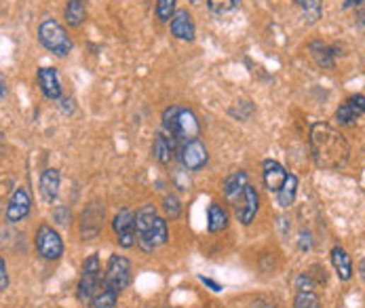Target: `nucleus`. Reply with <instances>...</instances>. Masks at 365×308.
Returning a JSON list of instances; mask_svg holds the SVG:
<instances>
[{
  "label": "nucleus",
  "mask_w": 365,
  "mask_h": 308,
  "mask_svg": "<svg viewBox=\"0 0 365 308\" xmlns=\"http://www.w3.org/2000/svg\"><path fill=\"white\" fill-rule=\"evenodd\" d=\"M311 156L319 169H340L349 162L351 146L347 138L328 123H315L311 127Z\"/></svg>",
  "instance_id": "obj_1"
},
{
  "label": "nucleus",
  "mask_w": 365,
  "mask_h": 308,
  "mask_svg": "<svg viewBox=\"0 0 365 308\" xmlns=\"http://www.w3.org/2000/svg\"><path fill=\"white\" fill-rule=\"evenodd\" d=\"M133 224H135V243L141 251L152 254L161 245L167 243L169 230L167 222L156 213L154 205H144L133 213Z\"/></svg>",
  "instance_id": "obj_2"
},
{
  "label": "nucleus",
  "mask_w": 365,
  "mask_h": 308,
  "mask_svg": "<svg viewBox=\"0 0 365 308\" xmlns=\"http://www.w3.org/2000/svg\"><path fill=\"white\" fill-rule=\"evenodd\" d=\"M163 131L169 134L178 144L199 140L201 136V123L197 114L182 106H169L163 112Z\"/></svg>",
  "instance_id": "obj_3"
},
{
  "label": "nucleus",
  "mask_w": 365,
  "mask_h": 308,
  "mask_svg": "<svg viewBox=\"0 0 365 308\" xmlns=\"http://www.w3.org/2000/svg\"><path fill=\"white\" fill-rule=\"evenodd\" d=\"M38 40H40V45L47 51H51L57 57H66L72 51V47H74L72 45V38L66 32V28L59 21H55V19H45L40 23V28H38Z\"/></svg>",
  "instance_id": "obj_4"
},
{
  "label": "nucleus",
  "mask_w": 365,
  "mask_h": 308,
  "mask_svg": "<svg viewBox=\"0 0 365 308\" xmlns=\"http://www.w3.org/2000/svg\"><path fill=\"white\" fill-rule=\"evenodd\" d=\"M104 285V277H102V266H100V258L98 256H89L83 264V273L79 279V290L76 296L83 304H91L93 296L100 292V288Z\"/></svg>",
  "instance_id": "obj_5"
},
{
  "label": "nucleus",
  "mask_w": 365,
  "mask_h": 308,
  "mask_svg": "<svg viewBox=\"0 0 365 308\" xmlns=\"http://www.w3.org/2000/svg\"><path fill=\"white\" fill-rule=\"evenodd\" d=\"M129 283H131V262L122 256H117V254L110 256L108 268L104 275V285L121 296V292L129 288Z\"/></svg>",
  "instance_id": "obj_6"
},
{
  "label": "nucleus",
  "mask_w": 365,
  "mask_h": 308,
  "mask_svg": "<svg viewBox=\"0 0 365 308\" xmlns=\"http://www.w3.org/2000/svg\"><path fill=\"white\" fill-rule=\"evenodd\" d=\"M36 249L45 260H59L64 254V241L57 235V230H53L51 226L42 224L36 230Z\"/></svg>",
  "instance_id": "obj_7"
},
{
  "label": "nucleus",
  "mask_w": 365,
  "mask_h": 308,
  "mask_svg": "<svg viewBox=\"0 0 365 308\" xmlns=\"http://www.w3.org/2000/svg\"><path fill=\"white\" fill-rule=\"evenodd\" d=\"M178 156L180 162L186 171H199L207 165L209 153L205 148V144L201 140H190V142H182L178 146Z\"/></svg>",
  "instance_id": "obj_8"
},
{
  "label": "nucleus",
  "mask_w": 365,
  "mask_h": 308,
  "mask_svg": "<svg viewBox=\"0 0 365 308\" xmlns=\"http://www.w3.org/2000/svg\"><path fill=\"white\" fill-rule=\"evenodd\" d=\"M104 218H106V209L100 201H93L91 205H87V209L81 215V237L85 241L95 239L102 232Z\"/></svg>",
  "instance_id": "obj_9"
},
{
  "label": "nucleus",
  "mask_w": 365,
  "mask_h": 308,
  "mask_svg": "<svg viewBox=\"0 0 365 308\" xmlns=\"http://www.w3.org/2000/svg\"><path fill=\"white\" fill-rule=\"evenodd\" d=\"M233 207H235V213H237V218H239V222L243 224V226H249L251 222H253V218H255V213H257V209H260V196H257V190L253 188V186H245L243 194L233 203Z\"/></svg>",
  "instance_id": "obj_10"
},
{
  "label": "nucleus",
  "mask_w": 365,
  "mask_h": 308,
  "mask_svg": "<svg viewBox=\"0 0 365 308\" xmlns=\"http://www.w3.org/2000/svg\"><path fill=\"white\" fill-rule=\"evenodd\" d=\"M112 228L117 232V239H119V245L129 249L135 245V224H133V211L131 209H121L117 215H115V222H112Z\"/></svg>",
  "instance_id": "obj_11"
},
{
  "label": "nucleus",
  "mask_w": 365,
  "mask_h": 308,
  "mask_svg": "<svg viewBox=\"0 0 365 308\" xmlns=\"http://www.w3.org/2000/svg\"><path fill=\"white\" fill-rule=\"evenodd\" d=\"M30 207H32V201H30V194L25 188H17L11 199H8V205H6V220L11 224H17L21 222L28 213H30Z\"/></svg>",
  "instance_id": "obj_12"
},
{
  "label": "nucleus",
  "mask_w": 365,
  "mask_h": 308,
  "mask_svg": "<svg viewBox=\"0 0 365 308\" xmlns=\"http://www.w3.org/2000/svg\"><path fill=\"white\" fill-rule=\"evenodd\" d=\"M169 28H171V34L178 38V40H195V34H197V28H195V21L190 17V13L186 8H180L173 13V17L169 19Z\"/></svg>",
  "instance_id": "obj_13"
},
{
  "label": "nucleus",
  "mask_w": 365,
  "mask_h": 308,
  "mask_svg": "<svg viewBox=\"0 0 365 308\" xmlns=\"http://www.w3.org/2000/svg\"><path fill=\"white\" fill-rule=\"evenodd\" d=\"M365 112V95L357 93L353 97H349L336 112V121L340 125H353L355 121H359Z\"/></svg>",
  "instance_id": "obj_14"
},
{
  "label": "nucleus",
  "mask_w": 365,
  "mask_h": 308,
  "mask_svg": "<svg viewBox=\"0 0 365 308\" xmlns=\"http://www.w3.org/2000/svg\"><path fill=\"white\" fill-rule=\"evenodd\" d=\"M38 85H40V91L47 100H62V83H59V74L55 68H40L38 74Z\"/></svg>",
  "instance_id": "obj_15"
},
{
  "label": "nucleus",
  "mask_w": 365,
  "mask_h": 308,
  "mask_svg": "<svg viewBox=\"0 0 365 308\" xmlns=\"http://www.w3.org/2000/svg\"><path fill=\"white\" fill-rule=\"evenodd\" d=\"M285 177H287V171H285V167H283L279 160L266 158V160L262 162V179H264L266 190L279 192V188L283 186Z\"/></svg>",
  "instance_id": "obj_16"
},
{
  "label": "nucleus",
  "mask_w": 365,
  "mask_h": 308,
  "mask_svg": "<svg viewBox=\"0 0 365 308\" xmlns=\"http://www.w3.org/2000/svg\"><path fill=\"white\" fill-rule=\"evenodd\" d=\"M178 146H180V144H178L169 134L161 131V134L154 138L152 154H154V158H156L161 165H169V162H171V158H173V153L178 150Z\"/></svg>",
  "instance_id": "obj_17"
},
{
  "label": "nucleus",
  "mask_w": 365,
  "mask_h": 308,
  "mask_svg": "<svg viewBox=\"0 0 365 308\" xmlns=\"http://www.w3.org/2000/svg\"><path fill=\"white\" fill-rule=\"evenodd\" d=\"M308 53H311L313 61H315L319 68H323V70H334V68H336V57H334V53H332V47L325 45L323 40H313V42L308 45Z\"/></svg>",
  "instance_id": "obj_18"
},
{
  "label": "nucleus",
  "mask_w": 365,
  "mask_h": 308,
  "mask_svg": "<svg viewBox=\"0 0 365 308\" xmlns=\"http://www.w3.org/2000/svg\"><path fill=\"white\" fill-rule=\"evenodd\" d=\"M59 171L57 169H45L40 175V194L45 199V203H53L57 199L59 192Z\"/></svg>",
  "instance_id": "obj_19"
},
{
  "label": "nucleus",
  "mask_w": 365,
  "mask_h": 308,
  "mask_svg": "<svg viewBox=\"0 0 365 308\" xmlns=\"http://www.w3.org/2000/svg\"><path fill=\"white\" fill-rule=\"evenodd\" d=\"M332 264L336 268V275L340 281H351L353 279V260L347 254V249L342 247H334L332 249Z\"/></svg>",
  "instance_id": "obj_20"
},
{
  "label": "nucleus",
  "mask_w": 365,
  "mask_h": 308,
  "mask_svg": "<svg viewBox=\"0 0 365 308\" xmlns=\"http://www.w3.org/2000/svg\"><path fill=\"white\" fill-rule=\"evenodd\" d=\"M247 173L245 171H235L233 175H228L224 179V194L231 203H235L241 194H243L245 186H247Z\"/></svg>",
  "instance_id": "obj_21"
},
{
  "label": "nucleus",
  "mask_w": 365,
  "mask_h": 308,
  "mask_svg": "<svg viewBox=\"0 0 365 308\" xmlns=\"http://www.w3.org/2000/svg\"><path fill=\"white\" fill-rule=\"evenodd\" d=\"M296 194H298V177H296L294 173H287L283 186H281L279 192H277V203H279V207L287 209L289 205H294Z\"/></svg>",
  "instance_id": "obj_22"
},
{
  "label": "nucleus",
  "mask_w": 365,
  "mask_h": 308,
  "mask_svg": "<svg viewBox=\"0 0 365 308\" xmlns=\"http://www.w3.org/2000/svg\"><path fill=\"white\" fill-rule=\"evenodd\" d=\"M228 226V213L222 205L218 203H212L209 205V211H207V228L209 232H222L224 228Z\"/></svg>",
  "instance_id": "obj_23"
},
{
  "label": "nucleus",
  "mask_w": 365,
  "mask_h": 308,
  "mask_svg": "<svg viewBox=\"0 0 365 308\" xmlns=\"http://www.w3.org/2000/svg\"><path fill=\"white\" fill-rule=\"evenodd\" d=\"M87 17V0H68L66 4V21L72 28H79Z\"/></svg>",
  "instance_id": "obj_24"
},
{
  "label": "nucleus",
  "mask_w": 365,
  "mask_h": 308,
  "mask_svg": "<svg viewBox=\"0 0 365 308\" xmlns=\"http://www.w3.org/2000/svg\"><path fill=\"white\" fill-rule=\"evenodd\" d=\"M296 6L302 11V15L306 17L308 23H315L321 19V13H323V0H294Z\"/></svg>",
  "instance_id": "obj_25"
},
{
  "label": "nucleus",
  "mask_w": 365,
  "mask_h": 308,
  "mask_svg": "<svg viewBox=\"0 0 365 308\" xmlns=\"http://www.w3.org/2000/svg\"><path fill=\"white\" fill-rule=\"evenodd\" d=\"M117 300H119V294H115L112 290H108L106 285L100 288V292L93 296L91 300V308H115L117 307Z\"/></svg>",
  "instance_id": "obj_26"
},
{
  "label": "nucleus",
  "mask_w": 365,
  "mask_h": 308,
  "mask_svg": "<svg viewBox=\"0 0 365 308\" xmlns=\"http://www.w3.org/2000/svg\"><path fill=\"white\" fill-rule=\"evenodd\" d=\"M294 308H321V300L315 292H298L294 298Z\"/></svg>",
  "instance_id": "obj_27"
},
{
  "label": "nucleus",
  "mask_w": 365,
  "mask_h": 308,
  "mask_svg": "<svg viewBox=\"0 0 365 308\" xmlns=\"http://www.w3.org/2000/svg\"><path fill=\"white\" fill-rule=\"evenodd\" d=\"M241 0H207V6L216 13V15H224L231 13L239 6Z\"/></svg>",
  "instance_id": "obj_28"
},
{
  "label": "nucleus",
  "mask_w": 365,
  "mask_h": 308,
  "mask_svg": "<svg viewBox=\"0 0 365 308\" xmlns=\"http://www.w3.org/2000/svg\"><path fill=\"white\" fill-rule=\"evenodd\" d=\"M175 2L178 0H156V17L161 21H169L175 13Z\"/></svg>",
  "instance_id": "obj_29"
},
{
  "label": "nucleus",
  "mask_w": 365,
  "mask_h": 308,
  "mask_svg": "<svg viewBox=\"0 0 365 308\" xmlns=\"http://www.w3.org/2000/svg\"><path fill=\"white\" fill-rule=\"evenodd\" d=\"M163 207H165V211H167V215H169L171 220L180 218V213H182V205H180V201H178V196H173V194H167V196H165Z\"/></svg>",
  "instance_id": "obj_30"
},
{
  "label": "nucleus",
  "mask_w": 365,
  "mask_h": 308,
  "mask_svg": "<svg viewBox=\"0 0 365 308\" xmlns=\"http://www.w3.org/2000/svg\"><path fill=\"white\" fill-rule=\"evenodd\" d=\"M315 285H317V283H315V279H313L311 273H302V275L296 277V290H298V292H313Z\"/></svg>",
  "instance_id": "obj_31"
},
{
  "label": "nucleus",
  "mask_w": 365,
  "mask_h": 308,
  "mask_svg": "<svg viewBox=\"0 0 365 308\" xmlns=\"http://www.w3.org/2000/svg\"><path fill=\"white\" fill-rule=\"evenodd\" d=\"M53 220H55L59 226H68L70 220H72V213H70V209H68L66 205H57V207L53 209Z\"/></svg>",
  "instance_id": "obj_32"
},
{
  "label": "nucleus",
  "mask_w": 365,
  "mask_h": 308,
  "mask_svg": "<svg viewBox=\"0 0 365 308\" xmlns=\"http://www.w3.org/2000/svg\"><path fill=\"white\" fill-rule=\"evenodd\" d=\"M8 288V273H6V262L0 256V292H4Z\"/></svg>",
  "instance_id": "obj_33"
},
{
  "label": "nucleus",
  "mask_w": 365,
  "mask_h": 308,
  "mask_svg": "<svg viewBox=\"0 0 365 308\" xmlns=\"http://www.w3.org/2000/svg\"><path fill=\"white\" fill-rule=\"evenodd\" d=\"M199 281H201V283H205V285H207L212 292H216V294H220V292L224 290L220 283H216V281H214V279H209V277H199Z\"/></svg>",
  "instance_id": "obj_34"
},
{
  "label": "nucleus",
  "mask_w": 365,
  "mask_h": 308,
  "mask_svg": "<svg viewBox=\"0 0 365 308\" xmlns=\"http://www.w3.org/2000/svg\"><path fill=\"white\" fill-rule=\"evenodd\" d=\"M72 104H74L72 100H64V102H62V108H64V112H66V114L74 110V106H72Z\"/></svg>",
  "instance_id": "obj_35"
},
{
  "label": "nucleus",
  "mask_w": 365,
  "mask_h": 308,
  "mask_svg": "<svg viewBox=\"0 0 365 308\" xmlns=\"http://www.w3.org/2000/svg\"><path fill=\"white\" fill-rule=\"evenodd\" d=\"M251 308H277L274 304H270V302H264V300H255Z\"/></svg>",
  "instance_id": "obj_36"
},
{
  "label": "nucleus",
  "mask_w": 365,
  "mask_h": 308,
  "mask_svg": "<svg viewBox=\"0 0 365 308\" xmlns=\"http://www.w3.org/2000/svg\"><path fill=\"white\" fill-rule=\"evenodd\" d=\"M364 4V0H347L344 2V8H351V6H361Z\"/></svg>",
  "instance_id": "obj_37"
},
{
  "label": "nucleus",
  "mask_w": 365,
  "mask_h": 308,
  "mask_svg": "<svg viewBox=\"0 0 365 308\" xmlns=\"http://www.w3.org/2000/svg\"><path fill=\"white\" fill-rule=\"evenodd\" d=\"M4 91H6V83H4V76L0 74V97L4 95Z\"/></svg>",
  "instance_id": "obj_38"
},
{
  "label": "nucleus",
  "mask_w": 365,
  "mask_h": 308,
  "mask_svg": "<svg viewBox=\"0 0 365 308\" xmlns=\"http://www.w3.org/2000/svg\"><path fill=\"white\" fill-rule=\"evenodd\" d=\"M192 2H203V0H192Z\"/></svg>",
  "instance_id": "obj_39"
}]
</instances>
